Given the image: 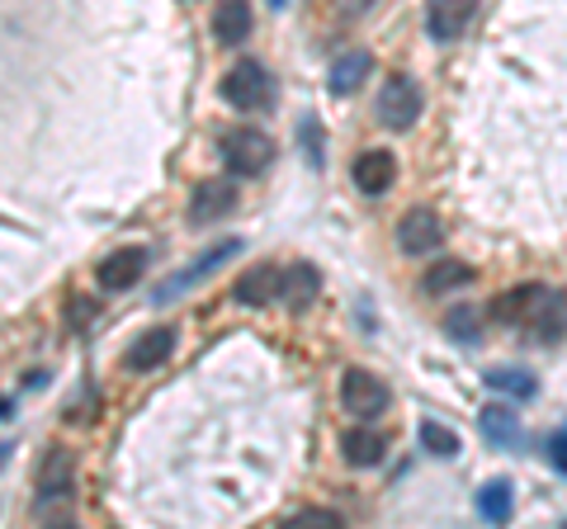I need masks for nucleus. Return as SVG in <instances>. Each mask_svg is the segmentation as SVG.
I'll return each instance as SVG.
<instances>
[{
    "mask_svg": "<svg viewBox=\"0 0 567 529\" xmlns=\"http://www.w3.org/2000/svg\"><path fill=\"white\" fill-rule=\"evenodd\" d=\"M223 166L227 175H237V180H256V175H265L275 166V137L260 133V128H227L223 133Z\"/></svg>",
    "mask_w": 567,
    "mask_h": 529,
    "instance_id": "f257e3e1",
    "label": "nucleus"
},
{
    "mask_svg": "<svg viewBox=\"0 0 567 529\" xmlns=\"http://www.w3.org/2000/svg\"><path fill=\"white\" fill-rule=\"evenodd\" d=\"M379 123L388 133H406V128H416V118H421V110H425V95H421V85L412 81V76H393L379 91Z\"/></svg>",
    "mask_w": 567,
    "mask_h": 529,
    "instance_id": "f03ea898",
    "label": "nucleus"
},
{
    "mask_svg": "<svg viewBox=\"0 0 567 529\" xmlns=\"http://www.w3.org/2000/svg\"><path fill=\"white\" fill-rule=\"evenodd\" d=\"M341 407L354 421H379L388 412V383L369 369H346L341 374Z\"/></svg>",
    "mask_w": 567,
    "mask_h": 529,
    "instance_id": "7ed1b4c3",
    "label": "nucleus"
},
{
    "mask_svg": "<svg viewBox=\"0 0 567 529\" xmlns=\"http://www.w3.org/2000/svg\"><path fill=\"white\" fill-rule=\"evenodd\" d=\"M223 100L233 104V110H265V104L275 100V81L260 62H237L233 72L223 76Z\"/></svg>",
    "mask_w": 567,
    "mask_h": 529,
    "instance_id": "20e7f679",
    "label": "nucleus"
},
{
    "mask_svg": "<svg viewBox=\"0 0 567 529\" xmlns=\"http://www.w3.org/2000/svg\"><path fill=\"white\" fill-rule=\"evenodd\" d=\"M71 478H76V458L66 449H52L39 468V501H33V510L52 516L58 506H71Z\"/></svg>",
    "mask_w": 567,
    "mask_h": 529,
    "instance_id": "39448f33",
    "label": "nucleus"
},
{
    "mask_svg": "<svg viewBox=\"0 0 567 529\" xmlns=\"http://www.w3.org/2000/svg\"><path fill=\"white\" fill-rule=\"evenodd\" d=\"M440 241H445V227H440L435 208H425V204L406 208L402 222H398V246H402V251L406 256H435Z\"/></svg>",
    "mask_w": 567,
    "mask_h": 529,
    "instance_id": "423d86ee",
    "label": "nucleus"
},
{
    "mask_svg": "<svg viewBox=\"0 0 567 529\" xmlns=\"http://www.w3.org/2000/svg\"><path fill=\"white\" fill-rule=\"evenodd\" d=\"M241 251V241L237 237H227V241H218V246H213V251H204L199 260H194L189 264V270H181V274H171V279H162V284H156V293H152V303H171V298L175 293H181V289H189V284H199V279L204 274H213V270H218V264L223 260H233Z\"/></svg>",
    "mask_w": 567,
    "mask_h": 529,
    "instance_id": "0eeeda50",
    "label": "nucleus"
},
{
    "mask_svg": "<svg viewBox=\"0 0 567 529\" xmlns=\"http://www.w3.org/2000/svg\"><path fill=\"white\" fill-rule=\"evenodd\" d=\"M350 180L360 194H369V199H379V194L398 180V156L388 152V147H369L354 156V166H350Z\"/></svg>",
    "mask_w": 567,
    "mask_h": 529,
    "instance_id": "6e6552de",
    "label": "nucleus"
},
{
    "mask_svg": "<svg viewBox=\"0 0 567 529\" xmlns=\"http://www.w3.org/2000/svg\"><path fill=\"white\" fill-rule=\"evenodd\" d=\"M142 270H147V251H142V246H123V251L104 256V260L95 264V284L110 289V293L133 289L137 279H142Z\"/></svg>",
    "mask_w": 567,
    "mask_h": 529,
    "instance_id": "1a4fd4ad",
    "label": "nucleus"
},
{
    "mask_svg": "<svg viewBox=\"0 0 567 529\" xmlns=\"http://www.w3.org/2000/svg\"><path fill=\"white\" fill-rule=\"evenodd\" d=\"M473 10H477V0H431V6H425V33H431L435 43H454L458 33L468 29Z\"/></svg>",
    "mask_w": 567,
    "mask_h": 529,
    "instance_id": "9d476101",
    "label": "nucleus"
},
{
    "mask_svg": "<svg viewBox=\"0 0 567 529\" xmlns=\"http://www.w3.org/2000/svg\"><path fill=\"white\" fill-rule=\"evenodd\" d=\"M317 293H322V274H317V264H308V260L284 264V284H279V303L284 308L308 312L317 303Z\"/></svg>",
    "mask_w": 567,
    "mask_h": 529,
    "instance_id": "9b49d317",
    "label": "nucleus"
},
{
    "mask_svg": "<svg viewBox=\"0 0 567 529\" xmlns=\"http://www.w3.org/2000/svg\"><path fill=\"white\" fill-rule=\"evenodd\" d=\"M279 284H284L279 264H251L233 284V298L241 308H265V303H279Z\"/></svg>",
    "mask_w": 567,
    "mask_h": 529,
    "instance_id": "f8f14e48",
    "label": "nucleus"
},
{
    "mask_svg": "<svg viewBox=\"0 0 567 529\" xmlns=\"http://www.w3.org/2000/svg\"><path fill=\"white\" fill-rule=\"evenodd\" d=\"M544 293H548L544 284H516V289L496 293V303H492V317H496V322H506V326H529V317L539 312Z\"/></svg>",
    "mask_w": 567,
    "mask_h": 529,
    "instance_id": "ddd939ff",
    "label": "nucleus"
},
{
    "mask_svg": "<svg viewBox=\"0 0 567 529\" xmlns=\"http://www.w3.org/2000/svg\"><path fill=\"white\" fill-rule=\"evenodd\" d=\"M237 208V185L233 180H204L189 199V222H218Z\"/></svg>",
    "mask_w": 567,
    "mask_h": 529,
    "instance_id": "4468645a",
    "label": "nucleus"
},
{
    "mask_svg": "<svg viewBox=\"0 0 567 529\" xmlns=\"http://www.w3.org/2000/svg\"><path fill=\"white\" fill-rule=\"evenodd\" d=\"M171 350H175V326L142 331V336L133 341V350H128V369L133 374H152V369H162L171 360Z\"/></svg>",
    "mask_w": 567,
    "mask_h": 529,
    "instance_id": "2eb2a0df",
    "label": "nucleus"
},
{
    "mask_svg": "<svg viewBox=\"0 0 567 529\" xmlns=\"http://www.w3.org/2000/svg\"><path fill=\"white\" fill-rule=\"evenodd\" d=\"M477 431H483L487 445L496 449H516L520 439H525V426H520V416L502 407V402H492V407H483V416H477Z\"/></svg>",
    "mask_w": 567,
    "mask_h": 529,
    "instance_id": "dca6fc26",
    "label": "nucleus"
},
{
    "mask_svg": "<svg viewBox=\"0 0 567 529\" xmlns=\"http://www.w3.org/2000/svg\"><path fill=\"white\" fill-rule=\"evenodd\" d=\"M341 454H346V464L350 468H379L383 464V454H388V439L379 431H369L364 421L354 431L341 435Z\"/></svg>",
    "mask_w": 567,
    "mask_h": 529,
    "instance_id": "f3484780",
    "label": "nucleus"
},
{
    "mask_svg": "<svg viewBox=\"0 0 567 529\" xmlns=\"http://www.w3.org/2000/svg\"><path fill=\"white\" fill-rule=\"evenodd\" d=\"M213 33H218L223 48L246 43V33H251V6H246V0H223V6L213 10Z\"/></svg>",
    "mask_w": 567,
    "mask_h": 529,
    "instance_id": "a211bd4d",
    "label": "nucleus"
},
{
    "mask_svg": "<svg viewBox=\"0 0 567 529\" xmlns=\"http://www.w3.org/2000/svg\"><path fill=\"white\" fill-rule=\"evenodd\" d=\"M473 284V264L468 260H435L431 270L421 274V293H431V298H445L454 289H464Z\"/></svg>",
    "mask_w": 567,
    "mask_h": 529,
    "instance_id": "6ab92c4d",
    "label": "nucleus"
},
{
    "mask_svg": "<svg viewBox=\"0 0 567 529\" xmlns=\"http://www.w3.org/2000/svg\"><path fill=\"white\" fill-rule=\"evenodd\" d=\"M529 331H535V341H544V345L567 336V298H563L558 289H548V293H544L539 312L529 317Z\"/></svg>",
    "mask_w": 567,
    "mask_h": 529,
    "instance_id": "aec40b11",
    "label": "nucleus"
},
{
    "mask_svg": "<svg viewBox=\"0 0 567 529\" xmlns=\"http://www.w3.org/2000/svg\"><path fill=\"white\" fill-rule=\"evenodd\" d=\"M369 66H374V58L369 52H341V58L331 62V76H327V85L336 95H354L364 85V76H369Z\"/></svg>",
    "mask_w": 567,
    "mask_h": 529,
    "instance_id": "412c9836",
    "label": "nucleus"
},
{
    "mask_svg": "<svg viewBox=\"0 0 567 529\" xmlns=\"http://www.w3.org/2000/svg\"><path fill=\"white\" fill-rule=\"evenodd\" d=\"M511 506H516V497H511V483H502V478H492L483 491H477V516L487 525H506Z\"/></svg>",
    "mask_w": 567,
    "mask_h": 529,
    "instance_id": "4be33fe9",
    "label": "nucleus"
},
{
    "mask_svg": "<svg viewBox=\"0 0 567 529\" xmlns=\"http://www.w3.org/2000/svg\"><path fill=\"white\" fill-rule=\"evenodd\" d=\"M487 387H496V393H506V397H535L539 393V378L535 374H525V369H487Z\"/></svg>",
    "mask_w": 567,
    "mask_h": 529,
    "instance_id": "5701e85b",
    "label": "nucleus"
},
{
    "mask_svg": "<svg viewBox=\"0 0 567 529\" xmlns=\"http://www.w3.org/2000/svg\"><path fill=\"white\" fill-rule=\"evenodd\" d=\"M445 331H450L458 345H473L477 331H483V312H473L468 303H464V308H450V312H445Z\"/></svg>",
    "mask_w": 567,
    "mask_h": 529,
    "instance_id": "b1692460",
    "label": "nucleus"
},
{
    "mask_svg": "<svg viewBox=\"0 0 567 529\" xmlns=\"http://www.w3.org/2000/svg\"><path fill=\"white\" fill-rule=\"evenodd\" d=\"M421 445H425V454H435V458H454L458 454V435L450 426H440V421H421Z\"/></svg>",
    "mask_w": 567,
    "mask_h": 529,
    "instance_id": "393cba45",
    "label": "nucleus"
},
{
    "mask_svg": "<svg viewBox=\"0 0 567 529\" xmlns=\"http://www.w3.org/2000/svg\"><path fill=\"white\" fill-rule=\"evenodd\" d=\"M298 137H303V152H308V162H312V166H322V162H327V152H322L327 133H322V123H317V118H303V123H298Z\"/></svg>",
    "mask_w": 567,
    "mask_h": 529,
    "instance_id": "a878e982",
    "label": "nucleus"
},
{
    "mask_svg": "<svg viewBox=\"0 0 567 529\" xmlns=\"http://www.w3.org/2000/svg\"><path fill=\"white\" fill-rule=\"evenodd\" d=\"M346 520L336 516V510H298L289 520V529H341Z\"/></svg>",
    "mask_w": 567,
    "mask_h": 529,
    "instance_id": "bb28decb",
    "label": "nucleus"
},
{
    "mask_svg": "<svg viewBox=\"0 0 567 529\" xmlns=\"http://www.w3.org/2000/svg\"><path fill=\"white\" fill-rule=\"evenodd\" d=\"M544 454L554 458V468H563V473H567V431H558L554 439H548V445H544Z\"/></svg>",
    "mask_w": 567,
    "mask_h": 529,
    "instance_id": "cd10ccee",
    "label": "nucleus"
},
{
    "mask_svg": "<svg viewBox=\"0 0 567 529\" xmlns=\"http://www.w3.org/2000/svg\"><path fill=\"white\" fill-rule=\"evenodd\" d=\"M95 312H100V303H95V298H76V303H71V326H85V322H91Z\"/></svg>",
    "mask_w": 567,
    "mask_h": 529,
    "instance_id": "c85d7f7f",
    "label": "nucleus"
},
{
    "mask_svg": "<svg viewBox=\"0 0 567 529\" xmlns=\"http://www.w3.org/2000/svg\"><path fill=\"white\" fill-rule=\"evenodd\" d=\"M374 0H341V14H364Z\"/></svg>",
    "mask_w": 567,
    "mask_h": 529,
    "instance_id": "c756f323",
    "label": "nucleus"
},
{
    "mask_svg": "<svg viewBox=\"0 0 567 529\" xmlns=\"http://www.w3.org/2000/svg\"><path fill=\"white\" fill-rule=\"evenodd\" d=\"M270 6H275V10H284V0H270Z\"/></svg>",
    "mask_w": 567,
    "mask_h": 529,
    "instance_id": "7c9ffc66",
    "label": "nucleus"
}]
</instances>
